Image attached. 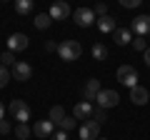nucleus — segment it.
<instances>
[{
  "label": "nucleus",
  "instance_id": "obj_15",
  "mask_svg": "<svg viewBox=\"0 0 150 140\" xmlns=\"http://www.w3.org/2000/svg\"><path fill=\"white\" fill-rule=\"evenodd\" d=\"M112 38H115L118 45H130L133 43V33H130V28H115Z\"/></svg>",
  "mask_w": 150,
  "mask_h": 140
},
{
  "label": "nucleus",
  "instance_id": "obj_9",
  "mask_svg": "<svg viewBox=\"0 0 150 140\" xmlns=\"http://www.w3.org/2000/svg\"><path fill=\"white\" fill-rule=\"evenodd\" d=\"M50 20H65V18L73 15V10H70V5L65 3V0H58V3H53L50 5Z\"/></svg>",
  "mask_w": 150,
  "mask_h": 140
},
{
  "label": "nucleus",
  "instance_id": "obj_21",
  "mask_svg": "<svg viewBox=\"0 0 150 140\" xmlns=\"http://www.w3.org/2000/svg\"><path fill=\"white\" fill-rule=\"evenodd\" d=\"M18 60H15V53H10V50H5V53L0 55V65L3 68H10V65H15Z\"/></svg>",
  "mask_w": 150,
  "mask_h": 140
},
{
  "label": "nucleus",
  "instance_id": "obj_28",
  "mask_svg": "<svg viewBox=\"0 0 150 140\" xmlns=\"http://www.w3.org/2000/svg\"><path fill=\"white\" fill-rule=\"evenodd\" d=\"M10 130H13V125L8 123L5 118H3V120H0V135H8V133H10Z\"/></svg>",
  "mask_w": 150,
  "mask_h": 140
},
{
  "label": "nucleus",
  "instance_id": "obj_24",
  "mask_svg": "<svg viewBox=\"0 0 150 140\" xmlns=\"http://www.w3.org/2000/svg\"><path fill=\"white\" fill-rule=\"evenodd\" d=\"M60 130H63V133H70V130H75V118H68V115H65V120L60 123Z\"/></svg>",
  "mask_w": 150,
  "mask_h": 140
},
{
  "label": "nucleus",
  "instance_id": "obj_10",
  "mask_svg": "<svg viewBox=\"0 0 150 140\" xmlns=\"http://www.w3.org/2000/svg\"><path fill=\"white\" fill-rule=\"evenodd\" d=\"M33 135L35 138H53V130H55V125L50 123V120H35V125H33Z\"/></svg>",
  "mask_w": 150,
  "mask_h": 140
},
{
  "label": "nucleus",
  "instance_id": "obj_34",
  "mask_svg": "<svg viewBox=\"0 0 150 140\" xmlns=\"http://www.w3.org/2000/svg\"><path fill=\"white\" fill-rule=\"evenodd\" d=\"M98 140H105V138H98Z\"/></svg>",
  "mask_w": 150,
  "mask_h": 140
},
{
  "label": "nucleus",
  "instance_id": "obj_20",
  "mask_svg": "<svg viewBox=\"0 0 150 140\" xmlns=\"http://www.w3.org/2000/svg\"><path fill=\"white\" fill-rule=\"evenodd\" d=\"M90 53H93V60H105V58H108V48H105L103 43H95Z\"/></svg>",
  "mask_w": 150,
  "mask_h": 140
},
{
  "label": "nucleus",
  "instance_id": "obj_13",
  "mask_svg": "<svg viewBox=\"0 0 150 140\" xmlns=\"http://www.w3.org/2000/svg\"><path fill=\"white\" fill-rule=\"evenodd\" d=\"M93 110H95V108H93L90 103L83 100V103H78V105L73 108V118L75 120H90L93 118Z\"/></svg>",
  "mask_w": 150,
  "mask_h": 140
},
{
  "label": "nucleus",
  "instance_id": "obj_23",
  "mask_svg": "<svg viewBox=\"0 0 150 140\" xmlns=\"http://www.w3.org/2000/svg\"><path fill=\"white\" fill-rule=\"evenodd\" d=\"M90 120H95L98 125H103V123L108 120V113H105L103 108H98V110H93V118H90Z\"/></svg>",
  "mask_w": 150,
  "mask_h": 140
},
{
  "label": "nucleus",
  "instance_id": "obj_26",
  "mask_svg": "<svg viewBox=\"0 0 150 140\" xmlns=\"http://www.w3.org/2000/svg\"><path fill=\"white\" fill-rule=\"evenodd\" d=\"M10 78H13V75H10V70H8V68H3V65H0V88H5Z\"/></svg>",
  "mask_w": 150,
  "mask_h": 140
},
{
  "label": "nucleus",
  "instance_id": "obj_2",
  "mask_svg": "<svg viewBox=\"0 0 150 140\" xmlns=\"http://www.w3.org/2000/svg\"><path fill=\"white\" fill-rule=\"evenodd\" d=\"M8 108H10V115L18 120V125H28V120L33 118V110L25 100H10Z\"/></svg>",
  "mask_w": 150,
  "mask_h": 140
},
{
  "label": "nucleus",
  "instance_id": "obj_1",
  "mask_svg": "<svg viewBox=\"0 0 150 140\" xmlns=\"http://www.w3.org/2000/svg\"><path fill=\"white\" fill-rule=\"evenodd\" d=\"M58 55L65 63H73V60H78L83 55V45L78 43V40H63V43L58 45Z\"/></svg>",
  "mask_w": 150,
  "mask_h": 140
},
{
  "label": "nucleus",
  "instance_id": "obj_16",
  "mask_svg": "<svg viewBox=\"0 0 150 140\" xmlns=\"http://www.w3.org/2000/svg\"><path fill=\"white\" fill-rule=\"evenodd\" d=\"M98 28H100V33H115V18H110V15H105V18H100L98 20Z\"/></svg>",
  "mask_w": 150,
  "mask_h": 140
},
{
  "label": "nucleus",
  "instance_id": "obj_19",
  "mask_svg": "<svg viewBox=\"0 0 150 140\" xmlns=\"http://www.w3.org/2000/svg\"><path fill=\"white\" fill-rule=\"evenodd\" d=\"M33 23H35V28H38V30H48L53 20H50V15H48V13H40V15H35V20H33Z\"/></svg>",
  "mask_w": 150,
  "mask_h": 140
},
{
  "label": "nucleus",
  "instance_id": "obj_8",
  "mask_svg": "<svg viewBox=\"0 0 150 140\" xmlns=\"http://www.w3.org/2000/svg\"><path fill=\"white\" fill-rule=\"evenodd\" d=\"M73 18H75V23H78L80 28H90L93 23H95V13H93V8H75Z\"/></svg>",
  "mask_w": 150,
  "mask_h": 140
},
{
  "label": "nucleus",
  "instance_id": "obj_31",
  "mask_svg": "<svg viewBox=\"0 0 150 140\" xmlns=\"http://www.w3.org/2000/svg\"><path fill=\"white\" fill-rule=\"evenodd\" d=\"M45 50H48V53H53V50H58V45H55L53 40H48V43H45Z\"/></svg>",
  "mask_w": 150,
  "mask_h": 140
},
{
  "label": "nucleus",
  "instance_id": "obj_12",
  "mask_svg": "<svg viewBox=\"0 0 150 140\" xmlns=\"http://www.w3.org/2000/svg\"><path fill=\"white\" fill-rule=\"evenodd\" d=\"M100 90H103V88H100V80H98V78H90V80L85 83V88H83V98H85V103L95 100Z\"/></svg>",
  "mask_w": 150,
  "mask_h": 140
},
{
  "label": "nucleus",
  "instance_id": "obj_11",
  "mask_svg": "<svg viewBox=\"0 0 150 140\" xmlns=\"http://www.w3.org/2000/svg\"><path fill=\"white\" fill-rule=\"evenodd\" d=\"M28 48V35H23V33H13L10 38H8V50L10 53H20V50Z\"/></svg>",
  "mask_w": 150,
  "mask_h": 140
},
{
  "label": "nucleus",
  "instance_id": "obj_29",
  "mask_svg": "<svg viewBox=\"0 0 150 140\" xmlns=\"http://www.w3.org/2000/svg\"><path fill=\"white\" fill-rule=\"evenodd\" d=\"M123 3V8H138L140 5V0H120Z\"/></svg>",
  "mask_w": 150,
  "mask_h": 140
},
{
  "label": "nucleus",
  "instance_id": "obj_22",
  "mask_svg": "<svg viewBox=\"0 0 150 140\" xmlns=\"http://www.w3.org/2000/svg\"><path fill=\"white\" fill-rule=\"evenodd\" d=\"M15 135H18V140H28V138L33 135V130L28 128V125H18V128H15Z\"/></svg>",
  "mask_w": 150,
  "mask_h": 140
},
{
  "label": "nucleus",
  "instance_id": "obj_18",
  "mask_svg": "<svg viewBox=\"0 0 150 140\" xmlns=\"http://www.w3.org/2000/svg\"><path fill=\"white\" fill-rule=\"evenodd\" d=\"M15 13L18 15H30L33 13V0H15Z\"/></svg>",
  "mask_w": 150,
  "mask_h": 140
},
{
  "label": "nucleus",
  "instance_id": "obj_17",
  "mask_svg": "<svg viewBox=\"0 0 150 140\" xmlns=\"http://www.w3.org/2000/svg\"><path fill=\"white\" fill-rule=\"evenodd\" d=\"M48 120H50L53 125H60V123L65 120V110L60 108V105H53V108H50V115H48Z\"/></svg>",
  "mask_w": 150,
  "mask_h": 140
},
{
  "label": "nucleus",
  "instance_id": "obj_7",
  "mask_svg": "<svg viewBox=\"0 0 150 140\" xmlns=\"http://www.w3.org/2000/svg\"><path fill=\"white\" fill-rule=\"evenodd\" d=\"M130 33H135L138 38L150 35V15H138L133 23H130Z\"/></svg>",
  "mask_w": 150,
  "mask_h": 140
},
{
  "label": "nucleus",
  "instance_id": "obj_14",
  "mask_svg": "<svg viewBox=\"0 0 150 140\" xmlns=\"http://www.w3.org/2000/svg\"><path fill=\"white\" fill-rule=\"evenodd\" d=\"M130 100H133L135 105H145V103L150 100V93H148V88H143V85H135V88H130Z\"/></svg>",
  "mask_w": 150,
  "mask_h": 140
},
{
  "label": "nucleus",
  "instance_id": "obj_25",
  "mask_svg": "<svg viewBox=\"0 0 150 140\" xmlns=\"http://www.w3.org/2000/svg\"><path fill=\"white\" fill-rule=\"evenodd\" d=\"M133 48L138 50V53H145V50H148V40H145V38H135L133 40Z\"/></svg>",
  "mask_w": 150,
  "mask_h": 140
},
{
  "label": "nucleus",
  "instance_id": "obj_32",
  "mask_svg": "<svg viewBox=\"0 0 150 140\" xmlns=\"http://www.w3.org/2000/svg\"><path fill=\"white\" fill-rule=\"evenodd\" d=\"M143 58H145V65H148V68H150V48H148V50H145V53H143Z\"/></svg>",
  "mask_w": 150,
  "mask_h": 140
},
{
  "label": "nucleus",
  "instance_id": "obj_3",
  "mask_svg": "<svg viewBox=\"0 0 150 140\" xmlns=\"http://www.w3.org/2000/svg\"><path fill=\"white\" fill-rule=\"evenodd\" d=\"M118 80H120V85H125V88H135L138 85V70H135L133 65H120L118 68Z\"/></svg>",
  "mask_w": 150,
  "mask_h": 140
},
{
  "label": "nucleus",
  "instance_id": "obj_5",
  "mask_svg": "<svg viewBox=\"0 0 150 140\" xmlns=\"http://www.w3.org/2000/svg\"><path fill=\"white\" fill-rule=\"evenodd\" d=\"M10 75L15 78L18 83H25V80H30V78H33V65H30V63H25V60H18V63L13 65Z\"/></svg>",
  "mask_w": 150,
  "mask_h": 140
},
{
  "label": "nucleus",
  "instance_id": "obj_33",
  "mask_svg": "<svg viewBox=\"0 0 150 140\" xmlns=\"http://www.w3.org/2000/svg\"><path fill=\"white\" fill-rule=\"evenodd\" d=\"M3 115H5V105L0 103V120H3Z\"/></svg>",
  "mask_w": 150,
  "mask_h": 140
},
{
  "label": "nucleus",
  "instance_id": "obj_6",
  "mask_svg": "<svg viewBox=\"0 0 150 140\" xmlns=\"http://www.w3.org/2000/svg\"><path fill=\"white\" fill-rule=\"evenodd\" d=\"M78 138H80V140H98V138H100V125H98L95 120H85V123L80 125Z\"/></svg>",
  "mask_w": 150,
  "mask_h": 140
},
{
  "label": "nucleus",
  "instance_id": "obj_30",
  "mask_svg": "<svg viewBox=\"0 0 150 140\" xmlns=\"http://www.w3.org/2000/svg\"><path fill=\"white\" fill-rule=\"evenodd\" d=\"M53 140H68V133H63V130H58V133L53 135Z\"/></svg>",
  "mask_w": 150,
  "mask_h": 140
},
{
  "label": "nucleus",
  "instance_id": "obj_27",
  "mask_svg": "<svg viewBox=\"0 0 150 140\" xmlns=\"http://www.w3.org/2000/svg\"><path fill=\"white\" fill-rule=\"evenodd\" d=\"M93 13H95V15H100V18H105V15H108V5H105V3H98Z\"/></svg>",
  "mask_w": 150,
  "mask_h": 140
},
{
  "label": "nucleus",
  "instance_id": "obj_4",
  "mask_svg": "<svg viewBox=\"0 0 150 140\" xmlns=\"http://www.w3.org/2000/svg\"><path fill=\"white\" fill-rule=\"evenodd\" d=\"M95 103H98V108L108 110V108H115V105L120 103V95L115 90H100V93H98V98H95Z\"/></svg>",
  "mask_w": 150,
  "mask_h": 140
}]
</instances>
